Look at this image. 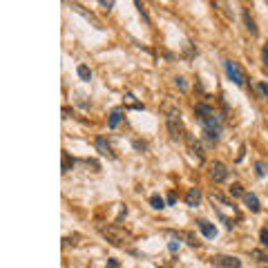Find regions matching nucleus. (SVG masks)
Wrapping results in <instances>:
<instances>
[{
    "mask_svg": "<svg viewBox=\"0 0 268 268\" xmlns=\"http://www.w3.org/2000/svg\"><path fill=\"white\" fill-rule=\"evenodd\" d=\"M165 125H168V132H170V139H177L181 137V112L179 110H170L165 116Z\"/></svg>",
    "mask_w": 268,
    "mask_h": 268,
    "instance_id": "obj_1",
    "label": "nucleus"
},
{
    "mask_svg": "<svg viewBox=\"0 0 268 268\" xmlns=\"http://www.w3.org/2000/svg\"><path fill=\"white\" fill-rule=\"evenodd\" d=\"M223 70H226L228 78H230L234 85H244V83H246V76H244L242 67L234 63V60H223Z\"/></svg>",
    "mask_w": 268,
    "mask_h": 268,
    "instance_id": "obj_2",
    "label": "nucleus"
},
{
    "mask_svg": "<svg viewBox=\"0 0 268 268\" xmlns=\"http://www.w3.org/2000/svg\"><path fill=\"white\" fill-rule=\"evenodd\" d=\"M210 177L215 179L217 183L226 181V179H228V168L223 165L221 161H212V163H210Z\"/></svg>",
    "mask_w": 268,
    "mask_h": 268,
    "instance_id": "obj_3",
    "label": "nucleus"
},
{
    "mask_svg": "<svg viewBox=\"0 0 268 268\" xmlns=\"http://www.w3.org/2000/svg\"><path fill=\"white\" fill-rule=\"evenodd\" d=\"M212 264L223 266V268H242V259H237V257H215Z\"/></svg>",
    "mask_w": 268,
    "mask_h": 268,
    "instance_id": "obj_4",
    "label": "nucleus"
},
{
    "mask_svg": "<svg viewBox=\"0 0 268 268\" xmlns=\"http://www.w3.org/2000/svg\"><path fill=\"white\" fill-rule=\"evenodd\" d=\"M72 9H74L76 14H81V16H83V18H85V20H89V22H92L94 27H98V29H100V22L96 20V16H94L92 11H85V7H81V5H78V3H72Z\"/></svg>",
    "mask_w": 268,
    "mask_h": 268,
    "instance_id": "obj_5",
    "label": "nucleus"
},
{
    "mask_svg": "<svg viewBox=\"0 0 268 268\" xmlns=\"http://www.w3.org/2000/svg\"><path fill=\"white\" fill-rule=\"evenodd\" d=\"M199 204H201V190L199 188H190L188 194H186V206H190V208H197Z\"/></svg>",
    "mask_w": 268,
    "mask_h": 268,
    "instance_id": "obj_6",
    "label": "nucleus"
},
{
    "mask_svg": "<svg viewBox=\"0 0 268 268\" xmlns=\"http://www.w3.org/2000/svg\"><path fill=\"white\" fill-rule=\"evenodd\" d=\"M197 226H199V230L204 232V237H208V239H215V237H217V228L212 226L210 221H206V219H199V221H197Z\"/></svg>",
    "mask_w": 268,
    "mask_h": 268,
    "instance_id": "obj_7",
    "label": "nucleus"
},
{
    "mask_svg": "<svg viewBox=\"0 0 268 268\" xmlns=\"http://www.w3.org/2000/svg\"><path fill=\"white\" fill-rule=\"evenodd\" d=\"M242 18H244V25H246V31L250 34V36H257V25H255V18L250 16V11L248 9H244V14H242Z\"/></svg>",
    "mask_w": 268,
    "mask_h": 268,
    "instance_id": "obj_8",
    "label": "nucleus"
},
{
    "mask_svg": "<svg viewBox=\"0 0 268 268\" xmlns=\"http://www.w3.org/2000/svg\"><path fill=\"white\" fill-rule=\"evenodd\" d=\"M123 119V108H114L110 112V119H108V127L110 130H114V127H119V123Z\"/></svg>",
    "mask_w": 268,
    "mask_h": 268,
    "instance_id": "obj_9",
    "label": "nucleus"
},
{
    "mask_svg": "<svg viewBox=\"0 0 268 268\" xmlns=\"http://www.w3.org/2000/svg\"><path fill=\"white\" fill-rule=\"evenodd\" d=\"M244 201H246V206L250 208V212H259V210H261V206H259V199H257V194H253V192H246V194H244Z\"/></svg>",
    "mask_w": 268,
    "mask_h": 268,
    "instance_id": "obj_10",
    "label": "nucleus"
},
{
    "mask_svg": "<svg viewBox=\"0 0 268 268\" xmlns=\"http://www.w3.org/2000/svg\"><path fill=\"white\" fill-rule=\"evenodd\" d=\"M94 145H96L98 154H103V156H110V159H112V156H114V154H112V150H110V145H108V141H105L103 137H98L96 141H94Z\"/></svg>",
    "mask_w": 268,
    "mask_h": 268,
    "instance_id": "obj_11",
    "label": "nucleus"
},
{
    "mask_svg": "<svg viewBox=\"0 0 268 268\" xmlns=\"http://www.w3.org/2000/svg\"><path fill=\"white\" fill-rule=\"evenodd\" d=\"M74 168V156H70V152H63V161H60V170L70 172Z\"/></svg>",
    "mask_w": 268,
    "mask_h": 268,
    "instance_id": "obj_12",
    "label": "nucleus"
},
{
    "mask_svg": "<svg viewBox=\"0 0 268 268\" xmlns=\"http://www.w3.org/2000/svg\"><path fill=\"white\" fill-rule=\"evenodd\" d=\"M194 112H197V114H199V119H204V116L212 114V112H215V110H212L208 103H197V108H194Z\"/></svg>",
    "mask_w": 268,
    "mask_h": 268,
    "instance_id": "obj_13",
    "label": "nucleus"
},
{
    "mask_svg": "<svg viewBox=\"0 0 268 268\" xmlns=\"http://www.w3.org/2000/svg\"><path fill=\"white\" fill-rule=\"evenodd\" d=\"M150 206H152L154 210H161V208H165V201L161 194H152V197H150Z\"/></svg>",
    "mask_w": 268,
    "mask_h": 268,
    "instance_id": "obj_14",
    "label": "nucleus"
},
{
    "mask_svg": "<svg viewBox=\"0 0 268 268\" xmlns=\"http://www.w3.org/2000/svg\"><path fill=\"white\" fill-rule=\"evenodd\" d=\"M188 148H190V152H192V154H197V161L204 159V156H201V148H199V143H194V139H192V137H188Z\"/></svg>",
    "mask_w": 268,
    "mask_h": 268,
    "instance_id": "obj_15",
    "label": "nucleus"
},
{
    "mask_svg": "<svg viewBox=\"0 0 268 268\" xmlns=\"http://www.w3.org/2000/svg\"><path fill=\"white\" fill-rule=\"evenodd\" d=\"M76 74L81 76L83 81H89V78H92V72H89L87 65H78V67H76Z\"/></svg>",
    "mask_w": 268,
    "mask_h": 268,
    "instance_id": "obj_16",
    "label": "nucleus"
},
{
    "mask_svg": "<svg viewBox=\"0 0 268 268\" xmlns=\"http://www.w3.org/2000/svg\"><path fill=\"white\" fill-rule=\"evenodd\" d=\"M230 194H232V197H244V188L242 186H239V183H232V186H230Z\"/></svg>",
    "mask_w": 268,
    "mask_h": 268,
    "instance_id": "obj_17",
    "label": "nucleus"
},
{
    "mask_svg": "<svg viewBox=\"0 0 268 268\" xmlns=\"http://www.w3.org/2000/svg\"><path fill=\"white\" fill-rule=\"evenodd\" d=\"M98 5L105 11H112V9H114V5H116V0H98Z\"/></svg>",
    "mask_w": 268,
    "mask_h": 268,
    "instance_id": "obj_18",
    "label": "nucleus"
},
{
    "mask_svg": "<svg viewBox=\"0 0 268 268\" xmlns=\"http://www.w3.org/2000/svg\"><path fill=\"white\" fill-rule=\"evenodd\" d=\"M175 83H177V87L181 89V92H186V89H188V83H186V78H183V76H177Z\"/></svg>",
    "mask_w": 268,
    "mask_h": 268,
    "instance_id": "obj_19",
    "label": "nucleus"
},
{
    "mask_svg": "<svg viewBox=\"0 0 268 268\" xmlns=\"http://www.w3.org/2000/svg\"><path fill=\"white\" fill-rule=\"evenodd\" d=\"M134 5H137L139 14H141V16H143L145 20H150V18H148V11H145V7H143V3H141V0H134Z\"/></svg>",
    "mask_w": 268,
    "mask_h": 268,
    "instance_id": "obj_20",
    "label": "nucleus"
},
{
    "mask_svg": "<svg viewBox=\"0 0 268 268\" xmlns=\"http://www.w3.org/2000/svg\"><path fill=\"white\" fill-rule=\"evenodd\" d=\"M257 92H259L261 96H268V85H266L264 81H259V83H257Z\"/></svg>",
    "mask_w": 268,
    "mask_h": 268,
    "instance_id": "obj_21",
    "label": "nucleus"
},
{
    "mask_svg": "<svg viewBox=\"0 0 268 268\" xmlns=\"http://www.w3.org/2000/svg\"><path fill=\"white\" fill-rule=\"evenodd\" d=\"M259 239H261V246H266V248H268V228H261Z\"/></svg>",
    "mask_w": 268,
    "mask_h": 268,
    "instance_id": "obj_22",
    "label": "nucleus"
},
{
    "mask_svg": "<svg viewBox=\"0 0 268 268\" xmlns=\"http://www.w3.org/2000/svg\"><path fill=\"white\" fill-rule=\"evenodd\" d=\"M255 170H257V175H259V177L266 175V168H264V163H261V161H257V163H255Z\"/></svg>",
    "mask_w": 268,
    "mask_h": 268,
    "instance_id": "obj_23",
    "label": "nucleus"
},
{
    "mask_svg": "<svg viewBox=\"0 0 268 268\" xmlns=\"http://www.w3.org/2000/svg\"><path fill=\"white\" fill-rule=\"evenodd\" d=\"M261 63L268 67V43L264 45V49H261Z\"/></svg>",
    "mask_w": 268,
    "mask_h": 268,
    "instance_id": "obj_24",
    "label": "nucleus"
},
{
    "mask_svg": "<svg viewBox=\"0 0 268 268\" xmlns=\"http://www.w3.org/2000/svg\"><path fill=\"white\" fill-rule=\"evenodd\" d=\"M168 204H170V206L177 204V194L175 192H168Z\"/></svg>",
    "mask_w": 268,
    "mask_h": 268,
    "instance_id": "obj_25",
    "label": "nucleus"
},
{
    "mask_svg": "<svg viewBox=\"0 0 268 268\" xmlns=\"http://www.w3.org/2000/svg\"><path fill=\"white\" fill-rule=\"evenodd\" d=\"M168 248H170L172 253H177V250H179V244H177V242H170V244H168Z\"/></svg>",
    "mask_w": 268,
    "mask_h": 268,
    "instance_id": "obj_26",
    "label": "nucleus"
},
{
    "mask_svg": "<svg viewBox=\"0 0 268 268\" xmlns=\"http://www.w3.org/2000/svg\"><path fill=\"white\" fill-rule=\"evenodd\" d=\"M108 268H119V261H116V259H108Z\"/></svg>",
    "mask_w": 268,
    "mask_h": 268,
    "instance_id": "obj_27",
    "label": "nucleus"
}]
</instances>
